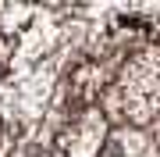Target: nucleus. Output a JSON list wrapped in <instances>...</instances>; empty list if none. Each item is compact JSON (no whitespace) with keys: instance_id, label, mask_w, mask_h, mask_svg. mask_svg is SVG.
I'll list each match as a JSON object with an SVG mask.
<instances>
[{"instance_id":"obj_1","label":"nucleus","mask_w":160,"mask_h":157,"mask_svg":"<svg viewBox=\"0 0 160 157\" xmlns=\"http://www.w3.org/2000/svg\"><path fill=\"white\" fill-rule=\"evenodd\" d=\"M100 111L107 118L128 122L132 128H149L160 118V43L157 39L128 54L114 86L103 93Z\"/></svg>"},{"instance_id":"obj_2","label":"nucleus","mask_w":160,"mask_h":157,"mask_svg":"<svg viewBox=\"0 0 160 157\" xmlns=\"http://www.w3.org/2000/svg\"><path fill=\"white\" fill-rule=\"evenodd\" d=\"M107 139H110V118L100 107H89L57 128L53 154L57 157H100Z\"/></svg>"}]
</instances>
